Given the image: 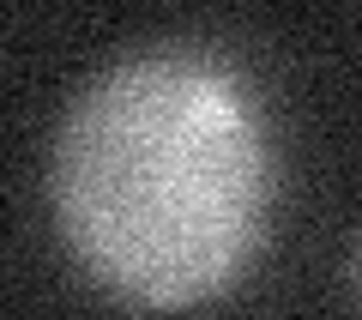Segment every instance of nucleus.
Instances as JSON below:
<instances>
[{
    "label": "nucleus",
    "instance_id": "f257e3e1",
    "mask_svg": "<svg viewBox=\"0 0 362 320\" xmlns=\"http://www.w3.org/2000/svg\"><path fill=\"white\" fill-rule=\"evenodd\" d=\"M54 236L127 308H199L247 278L278 212L272 109L242 61L157 37L103 61L49 139Z\"/></svg>",
    "mask_w": 362,
    "mask_h": 320
},
{
    "label": "nucleus",
    "instance_id": "f03ea898",
    "mask_svg": "<svg viewBox=\"0 0 362 320\" xmlns=\"http://www.w3.org/2000/svg\"><path fill=\"white\" fill-rule=\"evenodd\" d=\"M344 284H350V296L362 308V224H356V242H350V260H344Z\"/></svg>",
    "mask_w": 362,
    "mask_h": 320
}]
</instances>
